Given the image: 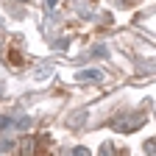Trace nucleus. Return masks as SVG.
I'll return each mask as SVG.
<instances>
[{
  "mask_svg": "<svg viewBox=\"0 0 156 156\" xmlns=\"http://www.w3.org/2000/svg\"><path fill=\"white\" fill-rule=\"evenodd\" d=\"M73 156H89V151H87V148H75Z\"/></svg>",
  "mask_w": 156,
  "mask_h": 156,
  "instance_id": "obj_5",
  "label": "nucleus"
},
{
  "mask_svg": "<svg viewBox=\"0 0 156 156\" xmlns=\"http://www.w3.org/2000/svg\"><path fill=\"white\" fill-rule=\"evenodd\" d=\"M98 156H114V148L112 145H101V153Z\"/></svg>",
  "mask_w": 156,
  "mask_h": 156,
  "instance_id": "obj_4",
  "label": "nucleus"
},
{
  "mask_svg": "<svg viewBox=\"0 0 156 156\" xmlns=\"http://www.w3.org/2000/svg\"><path fill=\"white\" fill-rule=\"evenodd\" d=\"M145 151H148V156H156V140H148L145 142Z\"/></svg>",
  "mask_w": 156,
  "mask_h": 156,
  "instance_id": "obj_3",
  "label": "nucleus"
},
{
  "mask_svg": "<svg viewBox=\"0 0 156 156\" xmlns=\"http://www.w3.org/2000/svg\"><path fill=\"white\" fill-rule=\"evenodd\" d=\"M78 78H81V81H98L101 73H98V70H84V73H78Z\"/></svg>",
  "mask_w": 156,
  "mask_h": 156,
  "instance_id": "obj_2",
  "label": "nucleus"
},
{
  "mask_svg": "<svg viewBox=\"0 0 156 156\" xmlns=\"http://www.w3.org/2000/svg\"><path fill=\"white\" fill-rule=\"evenodd\" d=\"M20 156H36V140L34 136H25L23 140V153Z\"/></svg>",
  "mask_w": 156,
  "mask_h": 156,
  "instance_id": "obj_1",
  "label": "nucleus"
},
{
  "mask_svg": "<svg viewBox=\"0 0 156 156\" xmlns=\"http://www.w3.org/2000/svg\"><path fill=\"white\" fill-rule=\"evenodd\" d=\"M48 3H50V6H56V3H58V0H48Z\"/></svg>",
  "mask_w": 156,
  "mask_h": 156,
  "instance_id": "obj_6",
  "label": "nucleus"
},
{
  "mask_svg": "<svg viewBox=\"0 0 156 156\" xmlns=\"http://www.w3.org/2000/svg\"><path fill=\"white\" fill-rule=\"evenodd\" d=\"M23 3H28V0H23Z\"/></svg>",
  "mask_w": 156,
  "mask_h": 156,
  "instance_id": "obj_7",
  "label": "nucleus"
}]
</instances>
